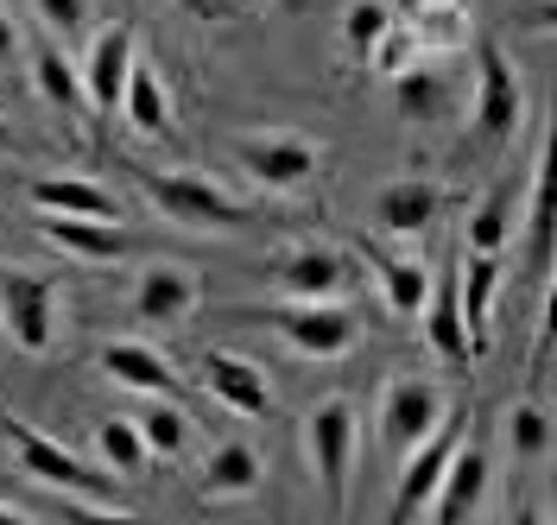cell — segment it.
Here are the masks:
<instances>
[{"label": "cell", "mask_w": 557, "mask_h": 525, "mask_svg": "<svg viewBox=\"0 0 557 525\" xmlns=\"http://www.w3.org/2000/svg\"><path fill=\"white\" fill-rule=\"evenodd\" d=\"M348 260L330 247H285L273 253V291L278 298H343Z\"/></svg>", "instance_id": "15"}, {"label": "cell", "mask_w": 557, "mask_h": 525, "mask_svg": "<svg viewBox=\"0 0 557 525\" xmlns=\"http://www.w3.org/2000/svg\"><path fill=\"white\" fill-rule=\"evenodd\" d=\"M0 323L20 354H51L58 349V279L33 266H7L0 273Z\"/></svg>", "instance_id": "5"}, {"label": "cell", "mask_w": 557, "mask_h": 525, "mask_svg": "<svg viewBox=\"0 0 557 525\" xmlns=\"http://www.w3.org/2000/svg\"><path fill=\"white\" fill-rule=\"evenodd\" d=\"M235 159H242V172L260 184V190H305L323 165V146L317 140H298V134H247L235 140Z\"/></svg>", "instance_id": "8"}, {"label": "cell", "mask_w": 557, "mask_h": 525, "mask_svg": "<svg viewBox=\"0 0 557 525\" xmlns=\"http://www.w3.org/2000/svg\"><path fill=\"white\" fill-rule=\"evenodd\" d=\"M267 323H273L298 354H311V361H343V354L361 342L355 311H343L336 298H285L278 311H267Z\"/></svg>", "instance_id": "6"}, {"label": "cell", "mask_w": 557, "mask_h": 525, "mask_svg": "<svg viewBox=\"0 0 557 525\" xmlns=\"http://www.w3.org/2000/svg\"><path fill=\"white\" fill-rule=\"evenodd\" d=\"M418 316H424V336H431L437 361H450V367H469V361H475L469 329H462V311H456V279L450 285H431V298L418 304Z\"/></svg>", "instance_id": "23"}, {"label": "cell", "mask_w": 557, "mask_h": 525, "mask_svg": "<svg viewBox=\"0 0 557 525\" xmlns=\"http://www.w3.org/2000/svg\"><path fill=\"white\" fill-rule=\"evenodd\" d=\"M500 253H462V273H456V311L469 329V349L487 354L494 342V291H500Z\"/></svg>", "instance_id": "16"}, {"label": "cell", "mask_w": 557, "mask_h": 525, "mask_svg": "<svg viewBox=\"0 0 557 525\" xmlns=\"http://www.w3.org/2000/svg\"><path fill=\"white\" fill-rule=\"evenodd\" d=\"M0 146H7V121H0Z\"/></svg>", "instance_id": "38"}, {"label": "cell", "mask_w": 557, "mask_h": 525, "mask_svg": "<svg viewBox=\"0 0 557 525\" xmlns=\"http://www.w3.org/2000/svg\"><path fill=\"white\" fill-rule=\"evenodd\" d=\"M418 58H424V51H418V38H412V26H406V20H393V26L381 33V45L368 51V64H374L381 76H399L406 64H418Z\"/></svg>", "instance_id": "34"}, {"label": "cell", "mask_w": 557, "mask_h": 525, "mask_svg": "<svg viewBox=\"0 0 557 525\" xmlns=\"http://www.w3.org/2000/svg\"><path fill=\"white\" fill-rule=\"evenodd\" d=\"M368 260H374V273H381V298L393 316H418V304L431 298V266L412 260V253H381V247H361Z\"/></svg>", "instance_id": "22"}, {"label": "cell", "mask_w": 557, "mask_h": 525, "mask_svg": "<svg viewBox=\"0 0 557 525\" xmlns=\"http://www.w3.org/2000/svg\"><path fill=\"white\" fill-rule=\"evenodd\" d=\"M386 26H393V7H386V0H355V7L343 13V51L368 64V51L381 45Z\"/></svg>", "instance_id": "32"}, {"label": "cell", "mask_w": 557, "mask_h": 525, "mask_svg": "<svg viewBox=\"0 0 557 525\" xmlns=\"http://www.w3.org/2000/svg\"><path fill=\"white\" fill-rule=\"evenodd\" d=\"M552 165H545V152H539V165H532V190H525V273H552Z\"/></svg>", "instance_id": "24"}, {"label": "cell", "mask_w": 557, "mask_h": 525, "mask_svg": "<svg viewBox=\"0 0 557 525\" xmlns=\"http://www.w3.org/2000/svg\"><path fill=\"white\" fill-rule=\"evenodd\" d=\"M267 0H177V13L184 20H197V26H235V20H253Z\"/></svg>", "instance_id": "35"}, {"label": "cell", "mask_w": 557, "mask_h": 525, "mask_svg": "<svg viewBox=\"0 0 557 525\" xmlns=\"http://www.w3.org/2000/svg\"><path fill=\"white\" fill-rule=\"evenodd\" d=\"M139 45H134V26L114 20L108 33L89 38V58L76 64L83 71V102L102 108V114H121V89H127V71H134Z\"/></svg>", "instance_id": "13"}, {"label": "cell", "mask_w": 557, "mask_h": 525, "mask_svg": "<svg viewBox=\"0 0 557 525\" xmlns=\"http://www.w3.org/2000/svg\"><path fill=\"white\" fill-rule=\"evenodd\" d=\"M412 38H418V51H462V45H469V13H462V0H431L412 20Z\"/></svg>", "instance_id": "30"}, {"label": "cell", "mask_w": 557, "mask_h": 525, "mask_svg": "<svg viewBox=\"0 0 557 525\" xmlns=\"http://www.w3.org/2000/svg\"><path fill=\"white\" fill-rule=\"evenodd\" d=\"M0 430H7V450L20 462V475H33L38 488H58V507H64L70 520H134V507L114 500V475H96L58 437L33 430L26 418H0Z\"/></svg>", "instance_id": "1"}, {"label": "cell", "mask_w": 557, "mask_h": 525, "mask_svg": "<svg viewBox=\"0 0 557 525\" xmlns=\"http://www.w3.org/2000/svg\"><path fill=\"white\" fill-rule=\"evenodd\" d=\"M386 83H393V96H399V108H406L412 121H437V114H444V102H450L444 76L424 71V64H406V71L386 76Z\"/></svg>", "instance_id": "31"}, {"label": "cell", "mask_w": 557, "mask_h": 525, "mask_svg": "<svg viewBox=\"0 0 557 525\" xmlns=\"http://www.w3.org/2000/svg\"><path fill=\"white\" fill-rule=\"evenodd\" d=\"M203 304V279L197 266H177V260H152L134 279V316L139 323H159V329H177L184 316Z\"/></svg>", "instance_id": "12"}, {"label": "cell", "mask_w": 557, "mask_h": 525, "mask_svg": "<svg viewBox=\"0 0 557 525\" xmlns=\"http://www.w3.org/2000/svg\"><path fill=\"white\" fill-rule=\"evenodd\" d=\"M33 89L51 108H83V71L64 58V45H58V38H45V45L33 51Z\"/></svg>", "instance_id": "25"}, {"label": "cell", "mask_w": 557, "mask_h": 525, "mask_svg": "<svg viewBox=\"0 0 557 525\" xmlns=\"http://www.w3.org/2000/svg\"><path fill=\"white\" fill-rule=\"evenodd\" d=\"M139 190L177 228H247L253 222L242 197H228L222 184H209L197 172H139Z\"/></svg>", "instance_id": "3"}, {"label": "cell", "mask_w": 557, "mask_h": 525, "mask_svg": "<svg viewBox=\"0 0 557 525\" xmlns=\"http://www.w3.org/2000/svg\"><path fill=\"white\" fill-rule=\"evenodd\" d=\"M121 114L134 121V134H172V89L152 58H134L127 89H121Z\"/></svg>", "instance_id": "21"}, {"label": "cell", "mask_w": 557, "mask_h": 525, "mask_svg": "<svg viewBox=\"0 0 557 525\" xmlns=\"http://www.w3.org/2000/svg\"><path fill=\"white\" fill-rule=\"evenodd\" d=\"M203 386L235 412V418H273L278 412L267 367L247 361V354H235V349H203Z\"/></svg>", "instance_id": "11"}, {"label": "cell", "mask_w": 557, "mask_h": 525, "mask_svg": "<svg viewBox=\"0 0 557 525\" xmlns=\"http://www.w3.org/2000/svg\"><path fill=\"white\" fill-rule=\"evenodd\" d=\"M487 475H494V462H487V437L482 430H462L450 450V468H444V482H437V493H431V520L437 525H469L475 513H482L487 500Z\"/></svg>", "instance_id": "9"}, {"label": "cell", "mask_w": 557, "mask_h": 525, "mask_svg": "<svg viewBox=\"0 0 557 525\" xmlns=\"http://www.w3.org/2000/svg\"><path fill=\"white\" fill-rule=\"evenodd\" d=\"M134 424H139L146 450L159 455V462H172V455L190 450V412H184V405H172V399H152V405H146Z\"/></svg>", "instance_id": "29"}, {"label": "cell", "mask_w": 557, "mask_h": 525, "mask_svg": "<svg viewBox=\"0 0 557 525\" xmlns=\"http://www.w3.org/2000/svg\"><path fill=\"white\" fill-rule=\"evenodd\" d=\"M462 241H469V253H507V241H513V184L487 190L482 210L469 215V228H462Z\"/></svg>", "instance_id": "26"}, {"label": "cell", "mask_w": 557, "mask_h": 525, "mask_svg": "<svg viewBox=\"0 0 557 525\" xmlns=\"http://www.w3.org/2000/svg\"><path fill=\"white\" fill-rule=\"evenodd\" d=\"M437 215H444V184H431V177H393V184H381V197H374V235L412 241Z\"/></svg>", "instance_id": "14"}, {"label": "cell", "mask_w": 557, "mask_h": 525, "mask_svg": "<svg viewBox=\"0 0 557 525\" xmlns=\"http://www.w3.org/2000/svg\"><path fill=\"white\" fill-rule=\"evenodd\" d=\"M260 482H267V455L253 450V443H215V450L203 455V468H197V488H203V500H247V493H260Z\"/></svg>", "instance_id": "19"}, {"label": "cell", "mask_w": 557, "mask_h": 525, "mask_svg": "<svg viewBox=\"0 0 557 525\" xmlns=\"http://www.w3.org/2000/svg\"><path fill=\"white\" fill-rule=\"evenodd\" d=\"M38 235L51 247H64L70 260H89V266H108V260H127V228L121 222H96V215H45Z\"/></svg>", "instance_id": "18"}, {"label": "cell", "mask_w": 557, "mask_h": 525, "mask_svg": "<svg viewBox=\"0 0 557 525\" xmlns=\"http://www.w3.org/2000/svg\"><path fill=\"white\" fill-rule=\"evenodd\" d=\"M456 437H462V418H450V412H444V424H437L431 437H418L412 450L399 455V475H393V507H386V520H393V525L418 520V513L431 507V493H437L444 468H450Z\"/></svg>", "instance_id": "7"}, {"label": "cell", "mask_w": 557, "mask_h": 525, "mask_svg": "<svg viewBox=\"0 0 557 525\" xmlns=\"http://www.w3.org/2000/svg\"><path fill=\"white\" fill-rule=\"evenodd\" d=\"M96 450H102V462H108V475H114V482H139V475H146V462H152V450H146V437H139L134 418L96 424Z\"/></svg>", "instance_id": "27"}, {"label": "cell", "mask_w": 557, "mask_h": 525, "mask_svg": "<svg viewBox=\"0 0 557 525\" xmlns=\"http://www.w3.org/2000/svg\"><path fill=\"white\" fill-rule=\"evenodd\" d=\"M507 450H513L520 468H532V462L552 455V412H545V399H520V405L507 412Z\"/></svg>", "instance_id": "28"}, {"label": "cell", "mask_w": 557, "mask_h": 525, "mask_svg": "<svg viewBox=\"0 0 557 525\" xmlns=\"http://www.w3.org/2000/svg\"><path fill=\"white\" fill-rule=\"evenodd\" d=\"M444 412H450V405H444V386H431V380H386L374 424H381L386 450L406 455L418 437H431V430L444 424Z\"/></svg>", "instance_id": "10"}, {"label": "cell", "mask_w": 557, "mask_h": 525, "mask_svg": "<svg viewBox=\"0 0 557 525\" xmlns=\"http://www.w3.org/2000/svg\"><path fill=\"white\" fill-rule=\"evenodd\" d=\"M525 127V89H520V71L507 64V51L482 38L475 45V140L494 146V152H507V146L520 140Z\"/></svg>", "instance_id": "4"}, {"label": "cell", "mask_w": 557, "mask_h": 525, "mask_svg": "<svg viewBox=\"0 0 557 525\" xmlns=\"http://www.w3.org/2000/svg\"><path fill=\"white\" fill-rule=\"evenodd\" d=\"M33 13L45 20V33L70 45V38L89 33V20H96V0H33Z\"/></svg>", "instance_id": "33"}, {"label": "cell", "mask_w": 557, "mask_h": 525, "mask_svg": "<svg viewBox=\"0 0 557 525\" xmlns=\"http://www.w3.org/2000/svg\"><path fill=\"white\" fill-rule=\"evenodd\" d=\"M33 210L45 215H96V222H121V203L114 190L89 184V177H33Z\"/></svg>", "instance_id": "20"}, {"label": "cell", "mask_w": 557, "mask_h": 525, "mask_svg": "<svg viewBox=\"0 0 557 525\" xmlns=\"http://www.w3.org/2000/svg\"><path fill=\"white\" fill-rule=\"evenodd\" d=\"M26 520V513H20V507H7V500H0V525H20Z\"/></svg>", "instance_id": "37"}, {"label": "cell", "mask_w": 557, "mask_h": 525, "mask_svg": "<svg viewBox=\"0 0 557 525\" xmlns=\"http://www.w3.org/2000/svg\"><path fill=\"white\" fill-rule=\"evenodd\" d=\"M102 374L114 386H127V392H146V399H177V392H184L172 361L152 349V342H134V336L102 349Z\"/></svg>", "instance_id": "17"}, {"label": "cell", "mask_w": 557, "mask_h": 525, "mask_svg": "<svg viewBox=\"0 0 557 525\" xmlns=\"http://www.w3.org/2000/svg\"><path fill=\"white\" fill-rule=\"evenodd\" d=\"M355 455H361V418H355V399L330 392L323 405H311V418H305V462H311L317 488H323L330 520H348Z\"/></svg>", "instance_id": "2"}, {"label": "cell", "mask_w": 557, "mask_h": 525, "mask_svg": "<svg viewBox=\"0 0 557 525\" xmlns=\"http://www.w3.org/2000/svg\"><path fill=\"white\" fill-rule=\"evenodd\" d=\"M7 58H20V26H13V13H7V0H0V64Z\"/></svg>", "instance_id": "36"}]
</instances>
